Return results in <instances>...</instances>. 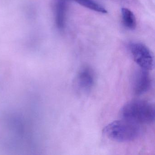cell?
I'll return each mask as SVG.
<instances>
[{"mask_svg":"<svg viewBox=\"0 0 155 155\" xmlns=\"http://www.w3.org/2000/svg\"><path fill=\"white\" fill-rule=\"evenodd\" d=\"M121 12L124 26L129 29H135L137 26V21L134 13L126 8L121 9Z\"/></svg>","mask_w":155,"mask_h":155,"instance_id":"52a82bcc","label":"cell"},{"mask_svg":"<svg viewBox=\"0 0 155 155\" xmlns=\"http://www.w3.org/2000/svg\"><path fill=\"white\" fill-rule=\"evenodd\" d=\"M81 6L92 11L100 12L107 13V11L104 7L96 2L94 0H73Z\"/></svg>","mask_w":155,"mask_h":155,"instance_id":"ba28073f","label":"cell"},{"mask_svg":"<svg viewBox=\"0 0 155 155\" xmlns=\"http://www.w3.org/2000/svg\"><path fill=\"white\" fill-rule=\"evenodd\" d=\"M155 107L151 103L141 100H133L121 108L120 115L124 119L140 124H151L155 120Z\"/></svg>","mask_w":155,"mask_h":155,"instance_id":"6da1fadb","label":"cell"},{"mask_svg":"<svg viewBox=\"0 0 155 155\" xmlns=\"http://www.w3.org/2000/svg\"><path fill=\"white\" fill-rule=\"evenodd\" d=\"M103 133L108 138L118 142H128L140 136V125L123 119L112 121L103 129Z\"/></svg>","mask_w":155,"mask_h":155,"instance_id":"7a4b0ae2","label":"cell"},{"mask_svg":"<svg viewBox=\"0 0 155 155\" xmlns=\"http://www.w3.org/2000/svg\"><path fill=\"white\" fill-rule=\"evenodd\" d=\"M130 51L134 61L140 68L148 71L154 68V56L145 44L134 42L130 44Z\"/></svg>","mask_w":155,"mask_h":155,"instance_id":"3957f363","label":"cell"},{"mask_svg":"<svg viewBox=\"0 0 155 155\" xmlns=\"http://www.w3.org/2000/svg\"><path fill=\"white\" fill-rule=\"evenodd\" d=\"M95 83V74L93 69L87 66L80 69L75 79V86L81 92L87 93L93 88Z\"/></svg>","mask_w":155,"mask_h":155,"instance_id":"277c9868","label":"cell"},{"mask_svg":"<svg viewBox=\"0 0 155 155\" xmlns=\"http://www.w3.org/2000/svg\"><path fill=\"white\" fill-rule=\"evenodd\" d=\"M67 8L66 0H55V18L57 27L59 29H63L65 27Z\"/></svg>","mask_w":155,"mask_h":155,"instance_id":"8992f818","label":"cell"},{"mask_svg":"<svg viewBox=\"0 0 155 155\" xmlns=\"http://www.w3.org/2000/svg\"><path fill=\"white\" fill-rule=\"evenodd\" d=\"M148 71L140 68L135 72L132 82L133 92L135 95H142L150 88L151 79Z\"/></svg>","mask_w":155,"mask_h":155,"instance_id":"5b68a950","label":"cell"}]
</instances>
